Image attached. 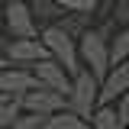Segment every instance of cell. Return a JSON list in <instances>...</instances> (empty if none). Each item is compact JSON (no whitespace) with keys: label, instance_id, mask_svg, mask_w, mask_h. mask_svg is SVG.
I'll use <instances>...</instances> for the list:
<instances>
[{"label":"cell","instance_id":"cell-20","mask_svg":"<svg viewBox=\"0 0 129 129\" xmlns=\"http://www.w3.org/2000/svg\"><path fill=\"white\" fill-rule=\"evenodd\" d=\"M116 3H119V0H100V19H110Z\"/></svg>","mask_w":129,"mask_h":129},{"label":"cell","instance_id":"cell-6","mask_svg":"<svg viewBox=\"0 0 129 129\" xmlns=\"http://www.w3.org/2000/svg\"><path fill=\"white\" fill-rule=\"evenodd\" d=\"M32 71H36V78H39V87H48V90H55V94L71 97V90H74V78L68 74L64 64H58L55 58H45V61L36 64Z\"/></svg>","mask_w":129,"mask_h":129},{"label":"cell","instance_id":"cell-16","mask_svg":"<svg viewBox=\"0 0 129 129\" xmlns=\"http://www.w3.org/2000/svg\"><path fill=\"white\" fill-rule=\"evenodd\" d=\"M68 13H84V16H100V0H58Z\"/></svg>","mask_w":129,"mask_h":129},{"label":"cell","instance_id":"cell-5","mask_svg":"<svg viewBox=\"0 0 129 129\" xmlns=\"http://www.w3.org/2000/svg\"><path fill=\"white\" fill-rule=\"evenodd\" d=\"M7 58L16 68H36L39 61L52 58L42 39H10L7 42Z\"/></svg>","mask_w":129,"mask_h":129},{"label":"cell","instance_id":"cell-3","mask_svg":"<svg viewBox=\"0 0 129 129\" xmlns=\"http://www.w3.org/2000/svg\"><path fill=\"white\" fill-rule=\"evenodd\" d=\"M97 107H100V78L84 68L74 78V90L68 97V110H74L78 116H84L90 123V116L97 113Z\"/></svg>","mask_w":129,"mask_h":129},{"label":"cell","instance_id":"cell-17","mask_svg":"<svg viewBox=\"0 0 129 129\" xmlns=\"http://www.w3.org/2000/svg\"><path fill=\"white\" fill-rule=\"evenodd\" d=\"M45 119L48 116H39V113H23L13 123V129H45Z\"/></svg>","mask_w":129,"mask_h":129},{"label":"cell","instance_id":"cell-14","mask_svg":"<svg viewBox=\"0 0 129 129\" xmlns=\"http://www.w3.org/2000/svg\"><path fill=\"white\" fill-rule=\"evenodd\" d=\"M90 19H94V16H84V13H68V16L61 19V23H58V26H61V29L68 32V36L81 39V36H84L87 29H94V26H90Z\"/></svg>","mask_w":129,"mask_h":129},{"label":"cell","instance_id":"cell-23","mask_svg":"<svg viewBox=\"0 0 129 129\" xmlns=\"http://www.w3.org/2000/svg\"><path fill=\"white\" fill-rule=\"evenodd\" d=\"M0 3H3V7H10V3H16V0H0Z\"/></svg>","mask_w":129,"mask_h":129},{"label":"cell","instance_id":"cell-13","mask_svg":"<svg viewBox=\"0 0 129 129\" xmlns=\"http://www.w3.org/2000/svg\"><path fill=\"white\" fill-rule=\"evenodd\" d=\"M90 129H123L119 113H116V103H110V107H97V113L90 116Z\"/></svg>","mask_w":129,"mask_h":129},{"label":"cell","instance_id":"cell-4","mask_svg":"<svg viewBox=\"0 0 129 129\" xmlns=\"http://www.w3.org/2000/svg\"><path fill=\"white\" fill-rule=\"evenodd\" d=\"M3 26L13 39H42V26L32 16L29 0H16L10 7H3Z\"/></svg>","mask_w":129,"mask_h":129},{"label":"cell","instance_id":"cell-18","mask_svg":"<svg viewBox=\"0 0 129 129\" xmlns=\"http://www.w3.org/2000/svg\"><path fill=\"white\" fill-rule=\"evenodd\" d=\"M113 23L123 29V26H129V0H119L116 7H113V16H110Z\"/></svg>","mask_w":129,"mask_h":129},{"label":"cell","instance_id":"cell-12","mask_svg":"<svg viewBox=\"0 0 129 129\" xmlns=\"http://www.w3.org/2000/svg\"><path fill=\"white\" fill-rule=\"evenodd\" d=\"M123 61H129V26L116 29L110 39V64H123Z\"/></svg>","mask_w":129,"mask_h":129},{"label":"cell","instance_id":"cell-10","mask_svg":"<svg viewBox=\"0 0 129 129\" xmlns=\"http://www.w3.org/2000/svg\"><path fill=\"white\" fill-rule=\"evenodd\" d=\"M29 7H32V16H36V23H39L42 29L58 26L64 16H68V10H64L58 0H29Z\"/></svg>","mask_w":129,"mask_h":129},{"label":"cell","instance_id":"cell-7","mask_svg":"<svg viewBox=\"0 0 129 129\" xmlns=\"http://www.w3.org/2000/svg\"><path fill=\"white\" fill-rule=\"evenodd\" d=\"M26 113H39V116H55V113H64L68 110V97L64 94H55L48 87H36L19 100Z\"/></svg>","mask_w":129,"mask_h":129},{"label":"cell","instance_id":"cell-24","mask_svg":"<svg viewBox=\"0 0 129 129\" xmlns=\"http://www.w3.org/2000/svg\"><path fill=\"white\" fill-rule=\"evenodd\" d=\"M126 129H129V126H126Z\"/></svg>","mask_w":129,"mask_h":129},{"label":"cell","instance_id":"cell-11","mask_svg":"<svg viewBox=\"0 0 129 129\" xmlns=\"http://www.w3.org/2000/svg\"><path fill=\"white\" fill-rule=\"evenodd\" d=\"M45 129H90V123L78 116L74 110H64V113H55L45 119Z\"/></svg>","mask_w":129,"mask_h":129},{"label":"cell","instance_id":"cell-19","mask_svg":"<svg viewBox=\"0 0 129 129\" xmlns=\"http://www.w3.org/2000/svg\"><path fill=\"white\" fill-rule=\"evenodd\" d=\"M116 113H119V123H123V129L129 126V94H123L119 100H116Z\"/></svg>","mask_w":129,"mask_h":129},{"label":"cell","instance_id":"cell-15","mask_svg":"<svg viewBox=\"0 0 129 129\" xmlns=\"http://www.w3.org/2000/svg\"><path fill=\"white\" fill-rule=\"evenodd\" d=\"M23 103L19 100H7V103H0V129H13V123L23 116Z\"/></svg>","mask_w":129,"mask_h":129},{"label":"cell","instance_id":"cell-9","mask_svg":"<svg viewBox=\"0 0 129 129\" xmlns=\"http://www.w3.org/2000/svg\"><path fill=\"white\" fill-rule=\"evenodd\" d=\"M123 94H129V61L113 64L110 74L100 81V107H110V103H116Z\"/></svg>","mask_w":129,"mask_h":129},{"label":"cell","instance_id":"cell-8","mask_svg":"<svg viewBox=\"0 0 129 129\" xmlns=\"http://www.w3.org/2000/svg\"><path fill=\"white\" fill-rule=\"evenodd\" d=\"M0 87H3V94H7V97L23 100L29 90L39 87V78H36L32 68H16V64H10V68L0 71Z\"/></svg>","mask_w":129,"mask_h":129},{"label":"cell","instance_id":"cell-1","mask_svg":"<svg viewBox=\"0 0 129 129\" xmlns=\"http://www.w3.org/2000/svg\"><path fill=\"white\" fill-rule=\"evenodd\" d=\"M113 19H103L100 26H94V29H87L84 36L78 39V45H81V61H84V68L87 71H94L97 78L103 81L107 74H110V39H113Z\"/></svg>","mask_w":129,"mask_h":129},{"label":"cell","instance_id":"cell-22","mask_svg":"<svg viewBox=\"0 0 129 129\" xmlns=\"http://www.w3.org/2000/svg\"><path fill=\"white\" fill-rule=\"evenodd\" d=\"M7 100H13V97H7V94H3V87H0V103H7Z\"/></svg>","mask_w":129,"mask_h":129},{"label":"cell","instance_id":"cell-21","mask_svg":"<svg viewBox=\"0 0 129 129\" xmlns=\"http://www.w3.org/2000/svg\"><path fill=\"white\" fill-rule=\"evenodd\" d=\"M7 42H10V39H7V36H0V71H3V68H10V58H7Z\"/></svg>","mask_w":129,"mask_h":129},{"label":"cell","instance_id":"cell-2","mask_svg":"<svg viewBox=\"0 0 129 129\" xmlns=\"http://www.w3.org/2000/svg\"><path fill=\"white\" fill-rule=\"evenodd\" d=\"M42 42H45L48 55H52L58 64H64V68H68V74H71V78H78L81 71H84L78 39H74V36H68L61 26H48V29H42Z\"/></svg>","mask_w":129,"mask_h":129}]
</instances>
